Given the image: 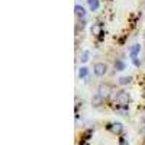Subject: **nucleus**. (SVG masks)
<instances>
[{
  "label": "nucleus",
  "instance_id": "nucleus-1",
  "mask_svg": "<svg viewBox=\"0 0 145 145\" xmlns=\"http://www.w3.org/2000/svg\"><path fill=\"white\" fill-rule=\"evenodd\" d=\"M116 103H118L119 106L126 107V106H128V103H129V93H128V91H125V90L118 91V94H116Z\"/></svg>",
  "mask_w": 145,
  "mask_h": 145
},
{
  "label": "nucleus",
  "instance_id": "nucleus-2",
  "mask_svg": "<svg viewBox=\"0 0 145 145\" xmlns=\"http://www.w3.org/2000/svg\"><path fill=\"white\" fill-rule=\"evenodd\" d=\"M110 93H112V87L109 86V84H106V83L99 84V87H97V94L100 96L102 99L109 97V96H110Z\"/></svg>",
  "mask_w": 145,
  "mask_h": 145
},
{
  "label": "nucleus",
  "instance_id": "nucleus-3",
  "mask_svg": "<svg viewBox=\"0 0 145 145\" xmlns=\"http://www.w3.org/2000/svg\"><path fill=\"white\" fill-rule=\"evenodd\" d=\"M93 72L97 77H102V76H105L106 72H107V65L105 63H96L94 64V68H93Z\"/></svg>",
  "mask_w": 145,
  "mask_h": 145
},
{
  "label": "nucleus",
  "instance_id": "nucleus-4",
  "mask_svg": "<svg viewBox=\"0 0 145 145\" xmlns=\"http://www.w3.org/2000/svg\"><path fill=\"white\" fill-rule=\"evenodd\" d=\"M110 131L119 135V134H122V132H123V125L120 123V122H113V123L110 125Z\"/></svg>",
  "mask_w": 145,
  "mask_h": 145
},
{
  "label": "nucleus",
  "instance_id": "nucleus-5",
  "mask_svg": "<svg viewBox=\"0 0 145 145\" xmlns=\"http://www.w3.org/2000/svg\"><path fill=\"white\" fill-rule=\"evenodd\" d=\"M87 6L91 12H96L100 7V0H87Z\"/></svg>",
  "mask_w": 145,
  "mask_h": 145
},
{
  "label": "nucleus",
  "instance_id": "nucleus-6",
  "mask_svg": "<svg viewBox=\"0 0 145 145\" xmlns=\"http://www.w3.org/2000/svg\"><path fill=\"white\" fill-rule=\"evenodd\" d=\"M139 51H141V45H139V44H135V45H132V46H131L129 55H131L132 58H137V55L139 54Z\"/></svg>",
  "mask_w": 145,
  "mask_h": 145
},
{
  "label": "nucleus",
  "instance_id": "nucleus-7",
  "mask_svg": "<svg viewBox=\"0 0 145 145\" xmlns=\"http://www.w3.org/2000/svg\"><path fill=\"white\" fill-rule=\"evenodd\" d=\"M74 12H76V15H77L78 18H86V9H84L83 6L76 5V6H74Z\"/></svg>",
  "mask_w": 145,
  "mask_h": 145
},
{
  "label": "nucleus",
  "instance_id": "nucleus-8",
  "mask_svg": "<svg viewBox=\"0 0 145 145\" xmlns=\"http://www.w3.org/2000/svg\"><path fill=\"white\" fill-rule=\"evenodd\" d=\"M91 33L96 35V36L102 35V25H100V23H93V26H91Z\"/></svg>",
  "mask_w": 145,
  "mask_h": 145
},
{
  "label": "nucleus",
  "instance_id": "nucleus-9",
  "mask_svg": "<svg viewBox=\"0 0 145 145\" xmlns=\"http://www.w3.org/2000/svg\"><path fill=\"white\" fill-rule=\"evenodd\" d=\"M126 68V64L122 61V59H116L115 61V70L116 71H123Z\"/></svg>",
  "mask_w": 145,
  "mask_h": 145
},
{
  "label": "nucleus",
  "instance_id": "nucleus-10",
  "mask_svg": "<svg viewBox=\"0 0 145 145\" xmlns=\"http://www.w3.org/2000/svg\"><path fill=\"white\" fill-rule=\"evenodd\" d=\"M87 76H89V68L81 67V68H80V71H78V77H80V78H86Z\"/></svg>",
  "mask_w": 145,
  "mask_h": 145
},
{
  "label": "nucleus",
  "instance_id": "nucleus-11",
  "mask_svg": "<svg viewBox=\"0 0 145 145\" xmlns=\"http://www.w3.org/2000/svg\"><path fill=\"white\" fill-rule=\"evenodd\" d=\"M89 58H90V51H83V54H81V57H80V61L81 63H87L89 61Z\"/></svg>",
  "mask_w": 145,
  "mask_h": 145
},
{
  "label": "nucleus",
  "instance_id": "nucleus-12",
  "mask_svg": "<svg viewBox=\"0 0 145 145\" xmlns=\"http://www.w3.org/2000/svg\"><path fill=\"white\" fill-rule=\"evenodd\" d=\"M131 80H132L131 77H120V78H119V83L122 84V86H126V84L131 83Z\"/></svg>",
  "mask_w": 145,
  "mask_h": 145
},
{
  "label": "nucleus",
  "instance_id": "nucleus-13",
  "mask_svg": "<svg viewBox=\"0 0 145 145\" xmlns=\"http://www.w3.org/2000/svg\"><path fill=\"white\" fill-rule=\"evenodd\" d=\"M119 145H129V142L125 141V139H120V141H119Z\"/></svg>",
  "mask_w": 145,
  "mask_h": 145
},
{
  "label": "nucleus",
  "instance_id": "nucleus-14",
  "mask_svg": "<svg viewBox=\"0 0 145 145\" xmlns=\"http://www.w3.org/2000/svg\"><path fill=\"white\" fill-rule=\"evenodd\" d=\"M142 119H144V120H145V113H144V118H142Z\"/></svg>",
  "mask_w": 145,
  "mask_h": 145
}]
</instances>
